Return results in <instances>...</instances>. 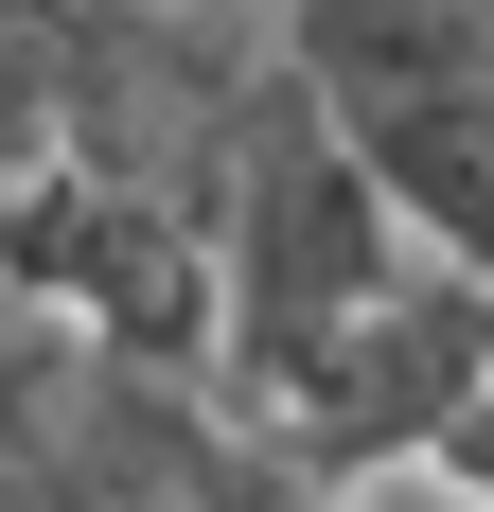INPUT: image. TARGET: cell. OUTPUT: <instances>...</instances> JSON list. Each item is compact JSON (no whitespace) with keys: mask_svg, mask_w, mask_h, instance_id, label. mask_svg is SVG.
Wrapping results in <instances>:
<instances>
[{"mask_svg":"<svg viewBox=\"0 0 494 512\" xmlns=\"http://www.w3.org/2000/svg\"><path fill=\"white\" fill-rule=\"evenodd\" d=\"M406 265H424V230H406V195L371 177L353 106L318 89L300 53H265L247 106H230V159H212V389H230L247 424H283L300 371L336 354Z\"/></svg>","mask_w":494,"mask_h":512,"instance_id":"6da1fadb","label":"cell"},{"mask_svg":"<svg viewBox=\"0 0 494 512\" xmlns=\"http://www.w3.org/2000/svg\"><path fill=\"white\" fill-rule=\"evenodd\" d=\"M353 142H371V177L406 195V230H424L442 265H477V283H494V71L371 89V106H353Z\"/></svg>","mask_w":494,"mask_h":512,"instance_id":"7a4b0ae2","label":"cell"}]
</instances>
